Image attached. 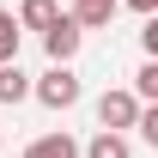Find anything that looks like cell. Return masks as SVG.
<instances>
[{"label": "cell", "instance_id": "cell-9", "mask_svg": "<svg viewBox=\"0 0 158 158\" xmlns=\"http://www.w3.org/2000/svg\"><path fill=\"white\" fill-rule=\"evenodd\" d=\"M19 37H24L19 12H6V6H0V61H19Z\"/></svg>", "mask_w": 158, "mask_h": 158}, {"label": "cell", "instance_id": "cell-6", "mask_svg": "<svg viewBox=\"0 0 158 158\" xmlns=\"http://www.w3.org/2000/svg\"><path fill=\"white\" fill-rule=\"evenodd\" d=\"M85 158H134V146H128V134H116V128H98V134L85 140Z\"/></svg>", "mask_w": 158, "mask_h": 158}, {"label": "cell", "instance_id": "cell-4", "mask_svg": "<svg viewBox=\"0 0 158 158\" xmlns=\"http://www.w3.org/2000/svg\"><path fill=\"white\" fill-rule=\"evenodd\" d=\"M24 158H85V146H79L73 134H37L24 146Z\"/></svg>", "mask_w": 158, "mask_h": 158}, {"label": "cell", "instance_id": "cell-10", "mask_svg": "<svg viewBox=\"0 0 158 158\" xmlns=\"http://www.w3.org/2000/svg\"><path fill=\"white\" fill-rule=\"evenodd\" d=\"M134 91H140L146 103H158V61H152V55H146V67L134 73Z\"/></svg>", "mask_w": 158, "mask_h": 158}, {"label": "cell", "instance_id": "cell-13", "mask_svg": "<svg viewBox=\"0 0 158 158\" xmlns=\"http://www.w3.org/2000/svg\"><path fill=\"white\" fill-rule=\"evenodd\" d=\"M122 6H134V12H158V0H122Z\"/></svg>", "mask_w": 158, "mask_h": 158}, {"label": "cell", "instance_id": "cell-7", "mask_svg": "<svg viewBox=\"0 0 158 158\" xmlns=\"http://www.w3.org/2000/svg\"><path fill=\"white\" fill-rule=\"evenodd\" d=\"M116 12H122V0H73V19L85 24V31H103Z\"/></svg>", "mask_w": 158, "mask_h": 158}, {"label": "cell", "instance_id": "cell-5", "mask_svg": "<svg viewBox=\"0 0 158 158\" xmlns=\"http://www.w3.org/2000/svg\"><path fill=\"white\" fill-rule=\"evenodd\" d=\"M31 85H37V79L24 73L19 61H0V103H24V98H31Z\"/></svg>", "mask_w": 158, "mask_h": 158}, {"label": "cell", "instance_id": "cell-8", "mask_svg": "<svg viewBox=\"0 0 158 158\" xmlns=\"http://www.w3.org/2000/svg\"><path fill=\"white\" fill-rule=\"evenodd\" d=\"M55 19H61V0H24V6H19V24H24V31H49Z\"/></svg>", "mask_w": 158, "mask_h": 158}, {"label": "cell", "instance_id": "cell-11", "mask_svg": "<svg viewBox=\"0 0 158 158\" xmlns=\"http://www.w3.org/2000/svg\"><path fill=\"white\" fill-rule=\"evenodd\" d=\"M140 140L158 152V103H146V110H140Z\"/></svg>", "mask_w": 158, "mask_h": 158}, {"label": "cell", "instance_id": "cell-2", "mask_svg": "<svg viewBox=\"0 0 158 158\" xmlns=\"http://www.w3.org/2000/svg\"><path fill=\"white\" fill-rule=\"evenodd\" d=\"M140 110H146V98H140L134 85H116V91H103V98H98V128L128 134V128H140Z\"/></svg>", "mask_w": 158, "mask_h": 158}, {"label": "cell", "instance_id": "cell-1", "mask_svg": "<svg viewBox=\"0 0 158 158\" xmlns=\"http://www.w3.org/2000/svg\"><path fill=\"white\" fill-rule=\"evenodd\" d=\"M31 98L43 103V110H73L79 98H85V85H79V73H73V61H49V73L31 85Z\"/></svg>", "mask_w": 158, "mask_h": 158}, {"label": "cell", "instance_id": "cell-3", "mask_svg": "<svg viewBox=\"0 0 158 158\" xmlns=\"http://www.w3.org/2000/svg\"><path fill=\"white\" fill-rule=\"evenodd\" d=\"M79 43H85V24H79L73 12H61V19L43 31V55H49V61H73Z\"/></svg>", "mask_w": 158, "mask_h": 158}, {"label": "cell", "instance_id": "cell-12", "mask_svg": "<svg viewBox=\"0 0 158 158\" xmlns=\"http://www.w3.org/2000/svg\"><path fill=\"white\" fill-rule=\"evenodd\" d=\"M140 49L158 61V12H146V31H140Z\"/></svg>", "mask_w": 158, "mask_h": 158}]
</instances>
